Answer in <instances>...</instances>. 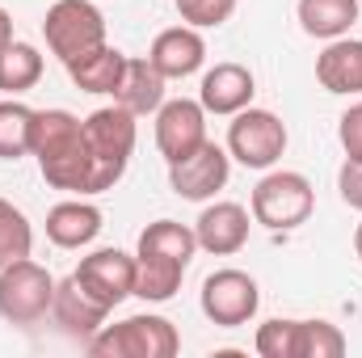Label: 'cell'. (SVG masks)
<instances>
[{
    "mask_svg": "<svg viewBox=\"0 0 362 358\" xmlns=\"http://www.w3.org/2000/svg\"><path fill=\"white\" fill-rule=\"evenodd\" d=\"M30 156H38L42 181L68 194H93V152L85 122L68 110H34Z\"/></svg>",
    "mask_w": 362,
    "mask_h": 358,
    "instance_id": "6da1fadb",
    "label": "cell"
},
{
    "mask_svg": "<svg viewBox=\"0 0 362 358\" xmlns=\"http://www.w3.org/2000/svg\"><path fill=\"white\" fill-rule=\"evenodd\" d=\"M198 253V236L194 228H185L177 219H156L139 232V249H135V295L148 304H165L173 299L185 278V270Z\"/></svg>",
    "mask_w": 362,
    "mask_h": 358,
    "instance_id": "7a4b0ae2",
    "label": "cell"
},
{
    "mask_svg": "<svg viewBox=\"0 0 362 358\" xmlns=\"http://www.w3.org/2000/svg\"><path fill=\"white\" fill-rule=\"evenodd\" d=\"M85 135H89V152H93V194H105L122 181L131 156H135V139H139L135 114L122 110L118 101L101 105L85 118Z\"/></svg>",
    "mask_w": 362,
    "mask_h": 358,
    "instance_id": "3957f363",
    "label": "cell"
},
{
    "mask_svg": "<svg viewBox=\"0 0 362 358\" xmlns=\"http://www.w3.org/2000/svg\"><path fill=\"white\" fill-rule=\"evenodd\" d=\"M181 350V333L173 321L144 312V316H127L118 325H101L89 337V354L97 358H173Z\"/></svg>",
    "mask_w": 362,
    "mask_h": 358,
    "instance_id": "277c9868",
    "label": "cell"
},
{
    "mask_svg": "<svg viewBox=\"0 0 362 358\" xmlns=\"http://www.w3.org/2000/svg\"><path fill=\"white\" fill-rule=\"evenodd\" d=\"M253 224L270 228V232H291L299 224L312 219V207H316V190L312 181L295 169H274L253 185Z\"/></svg>",
    "mask_w": 362,
    "mask_h": 358,
    "instance_id": "5b68a950",
    "label": "cell"
},
{
    "mask_svg": "<svg viewBox=\"0 0 362 358\" xmlns=\"http://www.w3.org/2000/svg\"><path fill=\"white\" fill-rule=\"evenodd\" d=\"M42 34H47L51 55L68 68L81 55L105 47V17L93 0H55L42 17Z\"/></svg>",
    "mask_w": 362,
    "mask_h": 358,
    "instance_id": "8992f818",
    "label": "cell"
},
{
    "mask_svg": "<svg viewBox=\"0 0 362 358\" xmlns=\"http://www.w3.org/2000/svg\"><path fill=\"white\" fill-rule=\"evenodd\" d=\"M55 304V278L34 258L0 266V321L8 325H38Z\"/></svg>",
    "mask_w": 362,
    "mask_h": 358,
    "instance_id": "52a82bcc",
    "label": "cell"
},
{
    "mask_svg": "<svg viewBox=\"0 0 362 358\" xmlns=\"http://www.w3.org/2000/svg\"><path fill=\"white\" fill-rule=\"evenodd\" d=\"M286 152V122L274 110L245 105L232 114L228 127V156H236L245 169H274Z\"/></svg>",
    "mask_w": 362,
    "mask_h": 358,
    "instance_id": "ba28073f",
    "label": "cell"
},
{
    "mask_svg": "<svg viewBox=\"0 0 362 358\" xmlns=\"http://www.w3.org/2000/svg\"><path fill=\"white\" fill-rule=\"evenodd\" d=\"M198 304H202V316H206L211 325H219V329H240V325H249V321L257 316V308H262V287H257L253 274L228 266V270L206 274Z\"/></svg>",
    "mask_w": 362,
    "mask_h": 358,
    "instance_id": "9c48e42d",
    "label": "cell"
},
{
    "mask_svg": "<svg viewBox=\"0 0 362 358\" xmlns=\"http://www.w3.org/2000/svg\"><path fill=\"white\" fill-rule=\"evenodd\" d=\"M72 278H76V287L89 295L93 304L114 312L127 295H135V258L122 253V249H97L89 258H81Z\"/></svg>",
    "mask_w": 362,
    "mask_h": 358,
    "instance_id": "30bf717a",
    "label": "cell"
},
{
    "mask_svg": "<svg viewBox=\"0 0 362 358\" xmlns=\"http://www.w3.org/2000/svg\"><path fill=\"white\" fill-rule=\"evenodd\" d=\"M228 173H232V156H228V148H219L215 139H206V144L194 148L185 161L169 165V185H173L177 198L206 202V198H215V194L228 185Z\"/></svg>",
    "mask_w": 362,
    "mask_h": 358,
    "instance_id": "8fae6325",
    "label": "cell"
},
{
    "mask_svg": "<svg viewBox=\"0 0 362 358\" xmlns=\"http://www.w3.org/2000/svg\"><path fill=\"white\" fill-rule=\"evenodd\" d=\"M202 144H206V110H202V101L177 97V101H165L156 110V148H160L165 165L185 161Z\"/></svg>",
    "mask_w": 362,
    "mask_h": 358,
    "instance_id": "7c38bea8",
    "label": "cell"
},
{
    "mask_svg": "<svg viewBox=\"0 0 362 358\" xmlns=\"http://www.w3.org/2000/svg\"><path fill=\"white\" fill-rule=\"evenodd\" d=\"M148 64L165 76V81H185L194 76L202 64H206V38L202 30L194 25H169L152 38V51H148Z\"/></svg>",
    "mask_w": 362,
    "mask_h": 358,
    "instance_id": "4fadbf2b",
    "label": "cell"
},
{
    "mask_svg": "<svg viewBox=\"0 0 362 358\" xmlns=\"http://www.w3.org/2000/svg\"><path fill=\"white\" fill-rule=\"evenodd\" d=\"M249 211L240 202H206L198 224H194V236H198V249L215 253V258H232L249 245Z\"/></svg>",
    "mask_w": 362,
    "mask_h": 358,
    "instance_id": "5bb4252c",
    "label": "cell"
},
{
    "mask_svg": "<svg viewBox=\"0 0 362 358\" xmlns=\"http://www.w3.org/2000/svg\"><path fill=\"white\" fill-rule=\"evenodd\" d=\"M253 93H257V81L245 64H215L206 76H202V89H198V101L206 114H240L245 105H253Z\"/></svg>",
    "mask_w": 362,
    "mask_h": 358,
    "instance_id": "9a60e30c",
    "label": "cell"
},
{
    "mask_svg": "<svg viewBox=\"0 0 362 358\" xmlns=\"http://www.w3.org/2000/svg\"><path fill=\"white\" fill-rule=\"evenodd\" d=\"M97 232H101V211L81 194L47 211V241L55 249H85L97 241Z\"/></svg>",
    "mask_w": 362,
    "mask_h": 358,
    "instance_id": "2e32d148",
    "label": "cell"
},
{
    "mask_svg": "<svg viewBox=\"0 0 362 358\" xmlns=\"http://www.w3.org/2000/svg\"><path fill=\"white\" fill-rule=\"evenodd\" d=\"M316 81L329 93H362V38H333L320 55H316Z\"/></svg>",
    "mask_w": 362,
    "mask_h": 358,
    "instance_id": "e0dca14e",
    "label": "cell"
},
{
    "mask_svg": "<svg viewBox=\"0 0 362 358\" xmlns=\"http://www.w3.org/2000/svg\"><path fill=\"white\" fill-rule=\"evenodd\" d=\"M114 101L122 110H131L135 118L144 114H156L165 105V76L148 64V59H131L127 55V68H122V81L114 89Z\"/></svg>",
    "mask_w": 362,
    "mask_h": 358,
    "instance_id": "ac0fdd59",
    "label": "cell"
},
{
    "mask_svg": "<svg viewBox=\"0 0 362 358\" xmlns=\"http://www.w3.org/2000/svg\"><path fill=\"white\" fill-rule=\"evenodd\" d=\"M51 312H55V321H59L68 333H81V337H93V333L105 325V316H110L101 304H93L89 295L76 287V278L55 282V304H51Z\"/></svg>",
    "mask_w": 362,
    "mask_h": 358,
    "instance_id": "d6986e66",
    "label": "cell"
},
{
    "mask_svg": "<svg viewBox=\"0 0 362 358\" xmlns=\"http://www.w3.org/2000/svg\"><path fill=\"white\" fill-rule=\"evenodd\" d=\"M122 68H127V55L118 51V47H97L89 55H81L76 64H68V76H72V85L85 93H110L118 89V81H122Z\"/></svg>",
    "mask_w": 362,
    "mask_h": 358,
    "instance_id": "ffe728a7",
    "label": "cell"
},
{
    "mask_svg": "<svg viewBox=\"0 0 362 358\" xmlns=\"http://www.w3.org/2000/svg\"><path fill=\"white\" fill-rule=\"evenodd\" d=\"M358 21V0H299V25L312 38H341Z\"/></svg>",
    "mask_w": 362,
    "mask_h": 358,
    "instance_id": "44dd1931",
    "label": "cell"
},
{
    "mask_svg": "<svg viewBox=\"0 0 362 358\" xmlns=\"http://www.w3.org/2000/svg\"><path fill=\"white\" fill-rule=\"evenodd\" d=\"M38 81H42V55H38V47L17 42V38L8 47H0V93L17 97V93H30Z\"/></svg>",
    "mask_w": 362,
    "mask_h": 358,
    "instance_id": "7402d4cb",
    "label": "cell"
},
{
    "mask_svg": "<svg viewBox=\"0 0 362 358\" xmlns=\"http://www.w3.org/2000/svg\"><path fill=\"white\" fill-rule=\"evenodd\" d=\"M30 135H34V110L21 105L17 97H4L0 101V161L30 156Z\"/></svg>",
    "mask_w": 362,
    "mask_h": 358,
    "instance_id": "603a6c76",
    "label": "cell"
},
{
    "mask_svg": "<svg viewBox=\"0 0 362 358\" xmlns=\"http://www.w3.org/2000/svg\"><path fill=\"white\" fill-rule=\"evenodd\" d=\"M30 249H34V224L25 219L21 207L0 198V266H13V262L30 258Z\"/></svg>",
    "mask_w": 362,
    "mask_h": 358,
    "instance_id": "cb8c5ba5",
    "label": "cell"
},
{
    "mask_svg": "<svg viewBox=\"0 0 362 358\" xmlns=\"http://www.w3.org/2000/svg\"><path fill=\"white\" fill-rule=\"evenodd\" d=\"M346 354V333L329 321H299L295 333V358H341Z\"/></svg>",
    "mask_w": 362,
    "mask_h": 358,
    "instance_id": "d4e9b609",
    "label": "cell"
},
{
    "mask_svg": "<svg viewBox=\"0 0 362 358\" xmlns=\"http://www.w3.org/2000/svg\"><path fill=\"white\" fill-rule=\"evenodd\" d=\"M240 0H177V13L185 25L194 30H219L232 13H236Z\"/></svg>",
    "mask_w": 362,
    "mask_h": 358,
    "instance_id": "484cf974",
    "label": "cell"
},
{
    "mask_svg": "<svg viewBox=\"0 0 362 358\" xmlns=\"http://www.w3.org/2000/svg\"><path fill=\"white\" fill-rule=\"evenodd\" d=\"M295 333H299V321H266L257 329V354L262 358H295Z\"/></svg>",
    "mask_w": 362,
    "mask_h": 358,
    "instance_id": "4316f807",
    "label": "cell"
},
{
    "mask_svg": "<svg viewBox=\"0 0 362 358\" xmlns=\"http://www.w3.org/2000/svg\"><path fill=\"white\" fill-rule=\"evenodd\" d=\"M341 148H346V161H362V101H354L346 114H341Z\"/></svg>",
    "mask_w": 362,
    "mask_h": 358,
    "instance_id": "83f0119b",
    "label": "cell"
},
{
    "mask_svg": "<svg viewBox=\"0 0 362 358\" xmlns=\"http://www.w3.org/2000/svg\"><path fill=\"white\" fill-rule=\"evenodd\" d=\"M337 190H341V198H346L354 211H362V161H346V165H341Z\"/></svg>",
    "mask_w": 362,
    "mask_h": 358,
    "instance_id": "f1b7e54d",
    "label": "cell"
},
{
    "mask_svg": "<svg viewBox=\"0 0 362 358\" xmlns=\"http://www.w3.org/2000/svg\"><path fill=\"white\" fill-rule=\"evenodd\" d=\"M8 42H13V17L0 8V47H8Z\"/></svg>",
    "mask_w": 362,
    "mask_h": 358,
    "instance_id": "f546056e",
    "label": "cell"
},
{
    "mask_svg": "<svg viewBox=\"0 0 362 358\" xmlns=\"http://www.w3.org/2000/svg\"><path fill=\"white\" fill-rule=\"evenodd\" d=\"M354 253H358V262H362V224L354 228Z\"/></svg>",
    "mask_w": 362,
    "mask_h": 358,
    "instance_id": "4dcf8cb0",
    "label": "cell"
},
{
    "mask_svg": "<svg viewBox=\"0 0 362 358\" xmlns=\"http://www.w3.org/2000/svg\"><path fill=\"white\" fill-rule=\"evenodd\" d=\"M173 4H177V0H173Z\"/></svg>",
    "mask_w": 362,
    "mask_h": 358,
    "instance_id": "1f68e13d",
    "label": "cell"
}]
</instances>
